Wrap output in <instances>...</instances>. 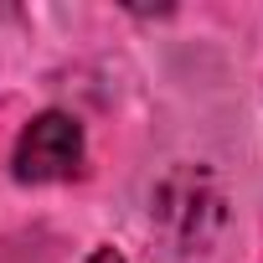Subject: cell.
I'll list each match as a JSON object with an SVG mask.
<instances>
[{
  "instance_id": "2",
  "label": "cell",
  "mask_w": 263,
  "mask_h": 263,
  "mask_svg": "<svg viewBox=\"0 0 263 263\" xmlns=\"http://www.w3.org/2000/svg\"><path fill=\"white\" fill-rule=\"evenodd\" d=\"M88 263H124V253H119V248H93Z\"/></svg>"
},
{
  "instance_id": "1",
  "label": "cell",
  "mask_w": 263,
  "mask_h": 263,
  "mask_svg": "<svg viewBox=\"0 0 263 263\" xmlns=\"http://www.w3.org/2000/svg\"><path fill=\"white\" fill-rule=\"evenodd\" d=\"M16 181L26 186H47V181H72L83 171V124L62 108L36 114L21 135H16Z\"/></svg>"
}]
</instances>
